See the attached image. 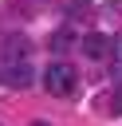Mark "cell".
<instances>
[{
  "instance_id": "3",
  "label": "cell",
  "mask_w": 122,
  "mask_h": 126,
  "mask_svg": "<svg viewBox=\"0 0 122 126\" xmlns=\"http://www.w3.org/2000/svg\"><path fill=\"white\" fill-rule=\"evenodd\" d=\"M79 47H83V55H87V59H106V55L114 51V43H110V35H102V32H87Z\"/></svg>"
},
{
  "instance_id": "1",
  "label": "cell",
  "mask_w": 122,
  "mask_h": 126,
  "mask_svg": "<svg viewBox=\"0 0 122 126\" xmlns=\"http://www.w3.org/2000/svg\"><path fill=\"white\" fill-rule=\"evenodd\" d=\"M43 87H47V94H55V98H67L75 87H79V75H75V67L71 63H47L43 67Z\"/></svg>"
},
{
  "instance_id": "5",
  "label": "cell",
  "mask_w": 122,
  "mask_h": 126,
  "mask_svg": "<svg viewBox=\"0 0 122 126\" xmlns=\"http://www.w3.org/2000/svg\"><path fill=\"white\" fill-rule=\"evenodd\" d=\"M110 110H114V114H122V91L114 94V102H110Z\"/></svg>"
},
{
  "instance_id": "6",
  "label": "cell",
  "mask_w": 122,
  "mask_h": 126,
  "mask_svg": "<svg viewBox=\"0 0 122 126\" xmlns=\"http://www.w3.org/2000/svg\"><path fill=\"white\" fill-rule=\"evenodd\" d=\"M28 126H51V122H47V118H35V122H28Z\"/></svg>"
},
{
  "instance_id": "4",
  "label": "cell",
  "mask_w": 122,
  "mask_h": 126,
  "mask_svg": "<svg viewBox=\"0 0 122 126\" xmlns=\"http://www.w3.org/2000/svg\"><path fill=\"white\" fill-rule=\"evenodd\" d=\"M114 71H118V75H122V35H118V39H114Z\"/></svg>"
},
{
  "instance_id": "2",
  "label": "cell",
  "mask_w": 122,
  "mask_h": 126,
  "mask_svg": "<svg viewBox=\"0 0 122 126\" xmlns=\"http://www.w3.org/2000/svg\"><path fill=\"white\" fill-rule=\"evenodd\" d=\"M0 83H8V87H28V83H31L28 55H4V59H0Z\"/></svg>"
},
{
  "instance_id": "7",
  "label": "cell",
  "mask_w": 122,
  "mask_h": 126,
  "mask_svg": "<svg viewBox=\"0 0 122 126\" xmlns=\"http://www.w3.org/2000/svg\"><path fill=\"white\" fill-rule=\"evenodd\" d=\"M31 4H43V0H31Z\"/></svg>"
}]
</instances>
